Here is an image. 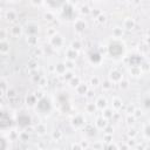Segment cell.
Segmentation results:
<instances>
[{"mask_svg": "<svg viewBox=\"0 0 150 150\" xmlns=\"http://www.w3.org/2000/svg\"><path fill=\"white\" fill-rule=\"evenodd\" d=\"M109 50H110V54H111L112 56H118V55L122 54V52H123V47H122L120 43L114 42V43L110 45Z\"/></svg>", "mask_w": 150, "mask_h": 150, "instance_id": "6da1fadb", "label": "cell"}, {"mask_svg": "<svg viewBox=\"0 0 150 150\" xmlns=\"http://www.w3.org/2000/svg\"><path fill=\"white\" fill-rule=\"evenodd\" d=\"M39 109L42 110V111L48 110V109H49V102H48L47 100H42V101H40V103H39Z\"/></svg>", "mask_w": 150, "mask_h": 150, "instance_id": "7a4b0ae2", "label": "cell"}, {"mask_svg": "<svg viewBox=\"0 0 150 150\" xmlns=\"http://www.w3.org/2000/svg\"><path fill=\"white\" fill-rule=\"evenodd\" d=\"M48 1V4L50 5V6H53V7H59V6H61L63 2H64V0H47Z\"/></svg>", "mask_w": 150, "mask_h": 150, "instance_id": "3957f363", "label": "cell"}, {"mask_svg": "<svg viewBox=\"0 0 150 150\" xmlns=\"http://www.w3.org/2000/svg\"><path fill=\"white\" fill-rule=\"evenodd\" d=\"M19 122H20L21 125H26V124L29 123V117H27V116H20L19 117Z\"/></svg>", "mask_w": 150, "mask_h": 150, "instance_id": "277c9868", "label": "cell"}]
</instances>
